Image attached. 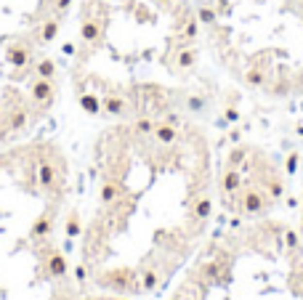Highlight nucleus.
Masks as SVG:
<instances>
[{
  "instance_id": "1",
  "label": "nucleus",
  "mask_w": 303,
  "mask_h": 300,
  "mask_svg": "<svg viewBox=\"0 0 303 300\" xmlns=\"http://www.w3.org/2000/svg\"><path fill=\"white\" fill-rule=\"evenodd\" d=\"M99 284L115 287V290H131L133 287V271L131 268H115V271H109V274H101Z\"/></svg>"
},
{
  "instance_id": "2",
  "label": "nucleus",
  "mask_w": 303,
  "mask_h": 300,
  "mask_svg": "<svg viewBox=\"0 0 303 300\" xmlns=\"http://www.w3.org/2000/svg\"><path fill=\"white\" fill-rule=\"evenodd\" d=\"M122 191H125V189H122V183L117 178H106L104 186H101V191H99V197H101L104 205H115V202L122 197Z\"/></svg>"
},
{
  "instance_id": "3",
  "label": "nucleus",
  "mask_w": 303,
  "mask_h": 300,
  "mask_svg": "<svg viewBox=\"0 0 303 300\" xmlns=\"http://www.w3.org/2000/svg\"><path fill=\"white\" fill-rule=\"evenodd\" d=\"M50 226H53V213H40V218L32 223V229H30V236L32 239H40V236H46L50 234Z\"/></svg>"
},
{
  "instance_id": "4",
  "label": "nucleus",
  "mask_w": 303,
  "mask_h": 300,
  "mask_svg": "<svg viewBox=\"0 0 303 300\" xmlns=\"http://www.w3.org/2000/svg\"><path fill=\"white\" fill-rule=\"evenodd\" d=\"M46 271L53 279H59V276L67 274V258L61 255V252H50L48 255V263H46Z\"/></svg>"
},
{
  "instance_id": "5",
  "label": "nucleus",
  "mask_w": 303,
  "mask_h": 300,
  "mask_svg": "<svg viewBox=\"0 0 303 300\" xmlns=\"http://www.w3.org/2000/svg\"><path fill=\"white\" fill-rule=\"evenodd\" d=\"M242 207L248 213H258V210H263V197H261V191L258 189H248L242 194Z\"/></svg>"
},
{
  "instance_id": "6",
  "label": "nucleus",
  "mask_w": 303,
  "mask_h": 300,
  "mask_svg": "<svg viewBox=\"0 0 303 300\" xmlns=\"http://www.w3.org/2000/svg\"><path fill=\"white\" fill-rule=\"evenodd\" d=\"M239 183H242V181H239L237 167H229V170L223 173V189H226V191H237Z\"/></svg>"
},
{
  "instance_id": "7",
  "label": "nucleus",
  "mask_w": 303,
  "mask_h": 300,
  "mask_svg": "<svg viewBox=\"0 0 303 300\" xmlns=\"http://www.w3.org/2000/svg\"><path fill=\"white\" fill-rule=\"evenodd\" d=\"M210 210H213V202L207 200V197H202V200L194 202V218L197 220H205L207 215H210Z\"/></svg>"
},
{
  "instance_id": "8",
  "label": "nucleus",
  "mask_w": 303,
  "mask_h": 300,
  "mask_svg": "<svg viewBox=\"0 0 303 300\" xmlns=\"http://www.w3.org/2000/svg\"><path fill=\"white\" fill-rule=\"evenodd\" d=\"M67 234L69 236L80 234V218H77V213H69V218H67Z\"/></svg>"
},
{
  "instance_id": "9",
  "label": "nucleus",
  "mask_w": 303,
  "mask_h": 300,
  "mask_svg": "<svg viewBox=\"0 0 303 300\" xmlns=\"http://www.w3.org/2000/svg\"><path fill=\"white\" fill-rule=\"evenodd\" d=\"M157 282H160L157 271H147V274H144V287H147V290H152V287H157Z\"/></svg>"
},
{
  "instance_id": "10",
  "label": "nucleus",
  "mask_w": 303,
  "mask_h": 300,
  "mask_svg": "<svg viewBox=\"0 0 303 300\" xmlns=\"http://www.w3.org/2000/svg\"><path fill=\"white\" fill-rule=\"evenodd\" d=\"M75 276H77V279H85V268H83V266H77V268H75Z\"/></svg>"
}]
</instances>
